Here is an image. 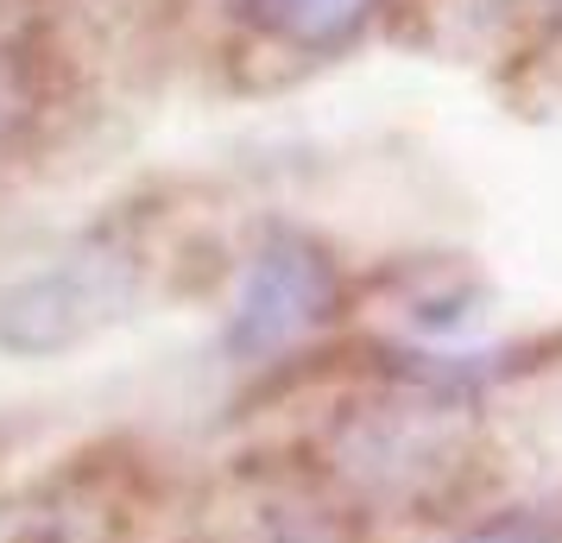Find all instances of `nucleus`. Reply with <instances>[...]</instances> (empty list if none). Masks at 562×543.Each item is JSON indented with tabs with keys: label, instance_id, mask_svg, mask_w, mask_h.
Instances as JSON below:
<instances>
[{
	"label": "nucleus",
	"instance_id": "obj_3",
	"mask_svg": "<svg viewBox=\"0 0 562 543\" xmlns=\"http://www.w3.org/2000/svg\"><path fill=\"white\" fill-rule=\"evenodd\" d=\"M385 0H240V13L254 20L266 38H279L291 52L329 57L341 45H355L360 32L373 26Z\"/></svg>",
	"mask_w": 562,
	"mask_h": 543
},
{
	"label": "nucleus",
	"instance_id": "obj_1",
	"mask_svg": "<svg viewBox=\"0 0 562 543\" xmlns=\"http://www.w3.org/2000/svg\"><path fill=\"white\" fill-rule=\"evenodd\" d=\"M139 272H146L139 247L114 234H89L82 247L0 285V348L26 361L77 348L127 316V304L139 297Z\"/></svg>",
	"mask_w": 562,
	"mask_h": 543
},
{
	"label": "nucleus",
	"instance_id": "obj_2",
	"mask_svg": "<svg viewBox=\"0 0 562 543\" xmlns=\"http://www.w3.org/2000/svg\"><path fill=\"white\" fill-rule=\"evenodd\" d=\"M341 316V265L297 228H272L254 247L228 310V354L240 366L284 361Z\"/></svg>",
	"mask_w": 562,
	"mask_h": 543
},
{
	"label": "nucleus",
	"instance_id": "obj_4",
	"mask_svg": "<svg viewBox=\"0 0 562 543\" xmlns=\"http://www.w3.org/2000/svg\"><path fill=\"white\" fill-rule=\"evenodd\" d=\"M456 543H562V524L543 512H506V518H486L474 531H461Z\"/></svg>",
	"mask_w": 562,
	"mask_h": 543
}]
</instances>
